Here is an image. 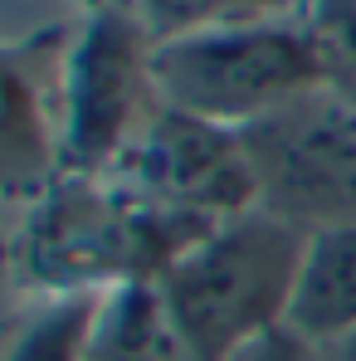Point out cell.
Wrapping results in <instances>:
<instances>
[{
    "label": "cell",
    "instance_id": "obj_1",
    "mask_svg": "<svg viewBox=\"0 0 356 361\" xmlns=\"http://www.w3.org/2000/svg\"><path fill=\"white\" fill-rule=\"evenodd\" d=\"M210 220L161 210L113 176L59 171L20 215L10 240V279L30 293H118L156 283Z\"/></svg>",
    "mask_w": 356,
    "mask_h": 361
},
{
    "label": "cell",
    "instance_id": "obj_2",
    "mask_svg": "<svg viewBox=\"0 0 356 361\" xmlns=\"http://www.w3.org/2000/svg\"><path fill=\"white\" fill-rule=\"evenodd\" d=\"M307 235L269 210H239L205 230L156 279V293L195 361H225L259 332L288 322Z\"/></svg>",
    "mask_w": 356,
    "mask_h": 361
},
{
    "label": "cell",
    "instance_id": "obj_3",
    "mask_svg": "<svg viewBox=\"0 0 356 361\" xmlns=\"http://www.w3.org/2000/svg\"><path fill=\"white\" fill-rule=\"evenodd\" d=\"M152 73L161 103L235 132L317 83H337L307 10L166 39L152 54Z\"/></svg>",
    "mask_w": 356,
    "mask_h": 361
},
{
    "label": "cell",
    "instance_id": "obj_4",
    "mask_svg": "<svg viewBox=\"0 0 356 361\" xmlns=\"http://www.w3.org/2000/svg\"><path fill=\"white\" fill-rule=\"evenodd\" d=\"M259 210L307 240L356 225V93L317 83L239 132Z\"/></svg>",
    "mask_w": 356,
    "mask_h": 361
},
{
    "label": "cell",
    "instance_id": "obj_5",
    "mask_svg": "<svg viewBox=\"0 0 356 361\" xmlns=\"http://www.w3.org/2000/svg\"><path fill=\"white\" fill-rule=\"evenodd\" d=\"M156 39L132 10V0H103L73 30L68 49V93H63V171L103 176L142 122L161 108Z\"/></svg>",
    "mask_w": 356,
    "mask_h": 361
},
{
    "label": "cell",
    "instance_id": "obj_6",
    "mask_svg": "<svg viewBox=\"0 0 356 361\" xmlns=\"http://www.w3.org/2000/svg\"><path fill=\"white\" fill-rule=\"evenodd\" d=\"M103 176H113L132 195H142L161 210L195 215L210 225L259 205L239 132L220 127V122L190 118L171 103H161L142 122V132L127 142V152Z\"/></svg>",
    "mask_w": 356,
    "mask_h": 361
},
{
    "label": "cell",
    "instance_id": "obj_7",
    "mask_svg": "<svg viewBox=\"0 0 356 361\" xmlns=\"http://www.w3.org/2000/svg\"><path fill=\"white\" fill-rule=\"evenodd\" d=\"M73 30L0 39V200L30 205L63 171V93Z\"/></svg>",
    "mask_w": 356,
    "mask_h": 361
},
{
    "label": "cell",
    "instance_id": "obj_8",
    "mask_svg": "<svg viewBox=\"0 0 356 361\" xmlns=\"http://www.w3.org/2000/svg\"><path fill=\"white\" fill-rule=\"evenodd\" d=\"M288 327L302 332L312 347L356 332V225L322 230L307 240L288 302Z\"/></svg>",
    "mask_w": 356,
    "mask_h": 361
},
{
    "label": "cell",
    "instance_id": "obj_9",
    "mask_svg": "<svg viewBox=\"0 0 356 361\" xmlns=\"http://www.w3.org/2000/svg\"><path fill=\"white\" fill-rule=\"evenodd\" d=\"M83 361H195V352L180 342L156 283H132L103 298Z\"/></svg>",
    "mask_w": 356,
    "mask_h": 361
},
{
    "label": "cell",
    "instance_id": "obj_10",
    "mask_svg": "<svg viewBox=\"0 0 356 361\" xmlns=\"http://www.w3.org/2000/svg\"><path fill=\"white\" fill-rule=\"evenodd\" d=\"M108 293H68V298H44L39 312L10 337L0 361H83L88 337L98 322V307Z\"/></svg>",
    "mask_w": 356,
    "mask_h": 361
},
{
    "label": "cell",
    "instance_id": "obj_11",
    "mask_svg": "<svg viewBox=\"0 0 356 361\" xmlns=\"http://www.w3.org/2000/svg\"><path fill=\"white\" fill-rule=\"evenodd\" d=\"M142 25L152 30L156 44L180 35H205V30H230L249 20H278L307 10V0H132Z\"/></svg>",
    "mask_w": 356,
    "mask_h": 361
},
{
    "label": "cell",
    "instance_id": "obj_12",
    "mask_svg": "<svg viewBox=\"0 0 356 361\" xmlns=\"http://www.w3.org/2000/svg\"><path fill=\"white\" fill-rule=\"evenodd\" d=\"M307 20L327 49L332 78L356 93V0H307Z\"/></svg>",
    "mask_w": 356,
    "mask_h": 361
},
{
    "label": "cell",
    "instance_id": "obj_13",
    "mask_svg": "<svg viewBox=\"0 0 356 361\" xmlns=\"http://www.w3.org/2000/svg\"><path fill=\"white\" fill-rule=\"evenodd\" d=\"M225 361H317V347L302 332H293L288 322H278V327L259 332L254 342H244L239 352H230Z\"/></svg>",
    "mask_w": 356,
    "mask_h": 361
},
{
    "label": "cell",
    "instance_id": "obj_14",
    "mask_svg": "<svg viewBox=\"0 0 356 361\" xmlns=\"http://www.w3.org/2000/svg\"><path fill=\"white\" fill-rule=\"evenodd\" d=\"M317 361H356V332L337 337V342H322L317 347Z\"/></svg>",
    "mask_w": 356,
    "mask_h": 361
},
{
    "label": "cell",
    "instance_id": "obj_15",
    "mask_svg": "<svg viewBox=\"0 0 356 361\" xmlns=\"http://www.w3.org/2000/svg\"><path fill=\"white\" fill-rule=\"evenodd\" d=\"M0 205H5V200H0ZM10 240H15V230L0 225V274H10Z\"/></svg>",
    "mask_w": 356,
    "mask_h": 361
},
{
    "label": "cell",
    "instance_id": "obj_16",
    "mask_svg": "<svg viewBox=\"0 0 356 361\" xmlns=\"http://www.w3.org/2000/svg\"><path fill=\"white\" fill-rule=\"evenodd\" d=\"M83 5H88V10H93V5H103V0H83Z\"/></svg>",
    "mask_w": 356,
    "mask_h": 361
}]
</instances>
